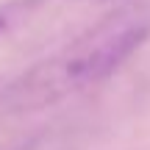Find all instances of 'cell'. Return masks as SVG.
Instances as JSON below:
<instances>
[{"label":"cell","instance_id":"obj_1","mask_svg":"<svg viewBox=\"0 0 150 150\" xmlns=\"http://www.w3.org/2000/svg\"><path fill=\"white\" fill-rule=\"evenodd\" d=\"M150 36V14L125 8L20 72L0 92L3 114H31L86 92L114 75Z\"/></svg>","mask_w":150,"mask_h":150},{"label":"cell","instance_id":"obj_2","mask_svg":"<svg viewBox=\"0 0 150 150\" xmlns=\"http://www.w3.org/2000/svg\"><path fill=\"white\" fill-rule=\"evenodd\" d=\"M95 3H100V0H95Z\"/></svg>","mask_w":150,"mask_h":150}]
</instances>
